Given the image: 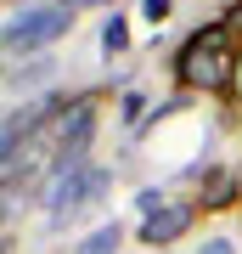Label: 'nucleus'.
<instances>
[{
    "mask_svg": "<svg viewBox=\"0 0 242 254\" xmlns=\"http://www.w3.org/2000/svg\"><path fill=\"white\" fill-rule=\"evenodd\" d=\"M107 181H113V175L101 170V164H73V170H51V181H45V192H40L51 232H68V226L85 215L90 203H101Z\"/></svg>",
    "mask_w": 242,
    "mask_h": 254,
    "instance_id": "nucleus-2",
    "label": "nucleus"
},
{
    "mask_svg": "<svg viewBox=\"0 0 242 254\" xmlns=\"http://www.w3.org/2000/svg\"><path fill=\"white\" fill-rule=\"evenodd\" d=\"M90 141H96V96H68V108L56 113L51 130V170H73V164H90Z\"/></svg>",
    "mask_w": 242,
    "mask_h": 254,
    "instance_id": "nucleus-4",
    "label": "nucleus"
},
{
    "mask_svg": "<svg viewBox=\"0 0 242 254\" xmlns=\"http://www.w3.org/2000/svg\"><path fill=\"white\" fill-rule=\"evenodd\" d=\"M124 249V226L118 220H101L96 232H85L79 243H73V254H118Z\"/></svg>",
    "mask_w": 242,
    "mask_h": 254,
    "instance_id": "nucleus-7",
    "label": "nucleus"
},
{
    "mask_svg": "<svg viewBox=\"0 0 242 254\" xmlns=\"http://www.w3.org/2000/svg\"><path fill=\"white\" fill-rule=\"evenodd\" d=\"M231 96L242 102V51H237V73H231Z\"/></svg>",
    "mask_w": 242,
    "mask_h": 254,
    "instance_id": "nucleus-13",
    "label": "nucleus"
},
{
    "mask_svg": "<svg viewBox=\"0 0 242 254\" xmlns=\"http://www.w3.org/2000/svg\"><path fill=\"white\" fill-rule=\"evenodd\" d=\"M242 203V170L237 164H214V170H203L197 181V209L203 215H225V209Z\"/></svg>",
    "mask_w": 242,
    "mask_h": 254,
    "instance_id": "nucleus-6",
    "label": "nucleus"
},
{
    "mask_svg": "<svg viewBox=\"0 0 242 254\" xmlns=\"http://www.w3.org/2000/svg\"><path fill=\"white\" fill-rule=\"evenodd\" d=\"M11 6H17V0H11Z\"/></svg>",
    "mask_w": 242,
    "mask_h": 254,
    "instance_id": "nucleus-14",
    "label": "nucleus"
},
{
    "mask_svg": "<svg viewBox=\"0 0 242 254\" xmlns=\"http://www.w3.org/2000/svg\"><path fill=\"white\" fill-rule=\"evenodd\" d=\"M237 28L214 17L203 28H192L186 46L175 51V85L180 91H203V96H231V73H237Z\"/></svg>",
    "mask_w": 242,
    "mask_h": 254,
    "instance_id": "nucleus-1",
    "label": "nucleus"
},
{
    "mask_svg": "<svg viewBox=\"0 0 242 254\" xmlns=\"http://www.w3.org/2000/svg\"><path fill=\"white\" fill-rule=\"evenodd\" d=\"M163 203H169V198H163L158 187H146V192H135V209H141V215H158Z\"/></svg>",
    "mask_w": 242,
    "mask_h": 254,
    "instance_id": "nucleus-9",
    "label": "nucleus"
},
{
    "mask_svg": "<svg viewBox=\"0 0 242 254\" xmlns=\"http://www.w3.org/2000/svg\"><path fill=\"white\" fill-rule=\"evenodd\" d=\"M169 11H175V0H141V17L146 23H163Z\"/></svg>",
    "mask_w": 242,
    "mask_h": 254,
    "instance_id": "nucleus-10",
    "label": "nucleus"
},
{
    "mask_svg": "<svg viewBox=\"0 0 242 254\" xmlns=\"http://www.w3.org/2000/svg\"><path fill=\"white\" fill-rule=\"evenodd\" d=\"M68 11H90V6H113V0H62Z\"/></svg>",
    "mask_w": 242,
    "mask_h": 254,
    "instance_id": "nucleus-12",
    "label": "nucleus"
},
{
    "mask_svg": "<svg viewBox=\"0 0 242 254\" xmlns=\"http://www.w3.org/2000/svg\"><path fill=\"white\" fill-rule=\"evenodd\" d=\"M73 28V11L62 0H40V6H23L17 17L6 23V57H34L45 46H56Z\"/></svg>",
    "mask_w": 242,
    "mask_h": 254,
    "instance_id": "nucleus-3",
    "label": "nucleus"
},
{
    "mask_svg": "<svg viewBox=\"0 0 242 254\" xmlns=\"http://www.w3.org/2000/svg\"><path fill=\"white\" fill-rule=\"evenodd\" d=\"M101 51H107V57H124V51H130V23H124V11H113V17L101 23Z\"/></svg>",
    "mask_w": 242,
    "mask_h": 254,
    "instance_id": "nucleus-8",
    "label": "nucleus"
},
{
    "mask_svg": "<svg viewBox=\"0 0 242 254\" xmlns=\"http://www.w3.org/2000/svg\"><path fill=\"white\" fill-rule=\"evenodd\" d=\"M197 254H237V243H231V237H203Z\"/></svg>",
    "mask_w": 242,
    "mask_h": 254,
    "instance_id": "nucleus-11",
    "label": "nucleus"
},
{
    "mask_svg": "<svg viewBox=\"0 0 242 254\" xmlns=\"http://www.w3.org/2000/svg\"><path fill=\"white\" fill-rule=\"evenodd\" d=\"M197 215H203V209H197V198H169L158 215H141L135 237H141V249H152V254H158V249H175L180 237L197 226Z\"/></svg>",
    "mask_w": 242,
    "mask_h": 254,
    "instance_id": "nucleus-5",
    "label": "nucleus"
}]
</instances>
